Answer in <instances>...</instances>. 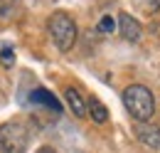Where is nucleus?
<instances>
[{
    "instance_id": "nucleus-1",
    "label": "nucleus",
    "mask_w": 160,
    "mask_h": 153,
    "mask_svg": "<svg viewBox=\"0 0 160 153\" xmlns=\"http://www.w3.org/2000/svg\"><path fill=\"white\" fill-rule=\"evenodd\" d=\"M121 99H123L126 111L133 116L138 124L150 121L153 114H155V96H153V92H150L148 87H143V84H131V87H126Z\"/></svg>"
},
{
    "instance_id": "nucleus-2",
    "label": "nucleus",
    "mask_w": 160,
    "mask_h": 153,
    "mask_svg": "<svg viewBox=\"0 0 160 153\" xmlns=\"http://www.w3.org/2000/svg\"><path fill=\"white\" fill-rule=\"evenodd\" d=\"M47 30H49V35H52L59 52H69L77 42V35H79L74 18L67 15V13H52L49 20H47Z\"/></svg>"
},
{
    "instance_id": "nucleus-3",
    "label": "nucleus",
    "mask_w": 160,
    "mask_h": 153,
    "mask_svg": "<svg viewBox=\"0 0 160 153\" xmlns=\"http://www.w3.org/2000/svg\"><path fill=\"white\" fill-rule=\"evenodd\" d=\"M27 129L20 121L0 124V153H25L27 151Z\"/></svg>"
},
{
    "instance_id": "nucleus-4",
    "label": "nucleus",
    "mask_w": 160,
    "mask_h": 153,
    "mask_svg": "<svg viewBox=\"0 0 160 153\" xmlns=\"http://www.w3.org/2000/svg\"><path fill=\"white\" fill-rule=\"evenodd\" d=\"M136 138L148 148H160V126L153 121L136 124Z\"/></svg>"
},
{
    "instance_id": "nucleus-5",
    "label": "nucleus",
    "mask_w": 160,
    "mask_h": 153,
    "mask_svg": "<svg viewBox=\"0 0 160 153\" xmlns=\"http://www.w3.org/2000/svg\"><path fill=\"white\" fill-rule=\"evenodd\" d=\"M116 30H121V37L126 42H138L140 40V22L136 18H131L128 13H121L116 20Z\"/></svg>"
},
{
    "instance_id": "nucleus-6",
    "label": "nucleus",
    "mask_w": 160,
    "mask_h": 153,
    "mask_svg": "<svg viewBox=\"0 0 160 153\" xmlns=\"http://www.w3.org/2000/svg\"><path fill=\"white\" fill-rule=\"evenodd\" d=\"M64 101H67V106L72 109V114L77 116V119L86 116V99L81 96V92L77 87H67L64 89Z\"/></svg>"
},
{
    "instance_id": "nucleus-7",
    "label": "nucleus",
    "mask_w": 160,
    "mask_h": 153,
    "mask_svg": "<svg viewBox=\"0 0 160 153\" xmlns=\"http://www.w3.org/2000/svg\"><path fill=\"white\" fill-rule=\"evenodd\" d=\"M86 111L91 114V121H94V124H106V121H108V109L101 104L99 99H94V96L86 99Z\"/></svg>"
},
{
    "instance_id": "nucleus-8",
    "label": "nucleus",
    "mask_w": 160,
    "mask_h": 153,
    "mask_svg": "<svg viewBox=\"0 0 160 153\" xmlns=\"http://www.w3.org/2000/svg\"><path fill=\"white\" fill-rule=\"evenodd\" d=\"M99 30L101 35H111V32H116V18H111V15H103L99 20Z\"/></svg>"
},
{
    "instance_id": "nucleus-9",
    "label": "nucleus",
    "mask_w": 160,
    "mask_h": 153,
    "mask_svg": "<svg viewBox=\"0 0 160 153\" xmlns=\"http://www.w3.org/2000/svg\"><path fill=\"white\" fill-rule=\"evenodd\" d=\"M0 62H2L5 67H10V64L15 62V55H12V50H10V47H2V52H0Z\"/></svg>"
},
{
    "instance_id": "nucleus-10",
    "label": "nucleus",
    "mask_w": 160,
    "mask_h": 153,
    "mask_svg": "<svg viewBox=\"0 0 160 153\" xmlns=\"http://www.w3.org/2000/svg\"><path fill=\"white\" fill-rule=\"evenodd\" d=\"M37 153H57V151H54L52 146H42V148H40V151H37Z\"/></svg>"
},
{
    "instance_id": "nucleus-11",
    "label": "nucleus",
    "mask_w": 160,
    "mask_h": 153,
    "mask_svg": "<svg viewBox=\"0 0 160 153\" xmlns=\"http://www.w3.org/2000/svg\"><path fill=\"white\" fill-rule=\"evenodd\" d=\"M150 10L155 13V10H160V0H153V5H150Z\"/></svg>"
}]
</instances>
